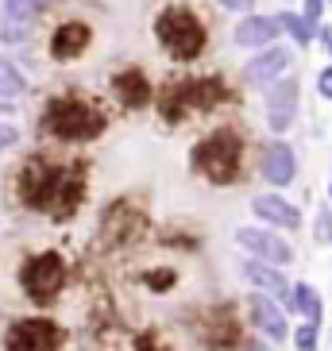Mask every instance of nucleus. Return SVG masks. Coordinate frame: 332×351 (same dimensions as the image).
<instances>
[{"label": "nucleus", "mask_w": 332, "mask_h": 351, "mask_svg": "<svg viewBox=\"0 0 332 351\" xmlns=\"http://www.w3.org/2000/svg\"><path fill=\"white\" fill-rule=\"evenodd\" d=\"M278 35H282L278 16H263V12L239 16V23L232 27V43L244 47V51H263V47H270V43H278Z\"/></svg>", "instance_id": "2eb2a0df"}, {"label": "nucleus", "mask_w": 332, "mask_h": 351, "mask_svg": "<svg viewBox=\"0 0 332 351\" xmlns=\"http://www.w3.org/2000/svg\"><path fill=\"white\" fill-rule=\"evenodd\" d=\"M317 93H321V101H329V104H332V66L317 70Z\"/></svg>", "instance_id": "b1692460"}, {"label": "nucleus", "mask_w": 332, "mask_h": 351, "mask_svg": "<svg viewBox=\"0 0 332 351\" xmlns=\"http://www.w3.org/2000/svg\"><path fill=\"white\" fill-rule=\"evenodd\" d=\"M251 217L259 224L274 228V232H298L301 228V208L294 201H286L278 189H267V193L251 197Z\"/></svg>", "instance_id": "ddd939ff"}, {"label": "nucleus", "mask_w": 332, "mask_h": 351, "mask_svg": "<svg viewBox=\"0 0 332 351\" xmlns=\"http://www.w3.org/2000/svg\"><path fill=\"white\" fill-rule=\"evenodd\" d=\"M298 108H301V82L294 73L278 77L274 85L263 89V120H267V132L270 135H286L298 120Z\"/></svg>", "instance_id": "0eeeda50"}, {"label": "nucleus", "mask_w": 332, "mask_h": 351, "mask_svg": "<svg viewBox=\"0 0 332 351\" xmlns=\"http://www.w3.org/2000/svg\"><path fill=\"white\" fill-rule=\"evenodd\" d=\"M232 239H236V247L248 258H259V263H270V267H290L294 258H298L290 247V239L267 224H239L232 232Z\"/></svg>", "instance_id": "423d86ee"}, {"label": "nucleus", "mask_w": 332, "mask_h": 351, "mask_svg": "<svg viewBox=\"0 0 332 351\" xmlns=\"http://www.w3.org/2000/svg\"><path fill=\"white\" fill-rule=\"evenodd\" d=\"M244 155H248V135L236 124H220L189 151V166L213 189H228L244 178Z\"/></svg>", "instance_id": "f257e3e1"}, {"label": "nucleus", "mask_w": 332, "mask_h": 351, "mask_svg": "<svg viewBox=\"0 0 332 351\" xmlns=\"http://www.w3.org/2000/svg\"><path fill=\"white\" fill-rule=\"evenodd\" d=\"M66 328L47 313L12 317L0 332V351H62Z\"/></svg>", "instance_id": "39448f33"}, {"label": "nucleus", "mask_w": 332, "mask_h": 351, "mask_svg": "<svg viewBox=\"0 0 332 351\" xmlns=\"http://www.w3.org/2000/svg\"><path fill=\"white\" fill-rule=\"evenodd\" d=\"M317 39H321L324 47H329V43H332V27H329V23H324V20L317 23Z\"/></svg>", "instance_id": "cd10ccee"}, {"label": "nucleus", "mask_w": 332, "mask_h": 351, "mask_svg": "<svg viewBox=\"0 0 332 351\" xmlns=\"http://www.w3.org/2000/svg\"><path fill=\"white\" fill-rule=\"evenodd\" d=\"M147 289H151V293H170V289L178 286V270H170V267H163V270H151V274H147Z\"/></svg>", "instance_id": "4be33fe9"}, {"label": "nucleus", "mask_w": 332, "mask_h": 351, "mask_svg": "<svg viewBox=\"0 0 332 351\" xmlns=\"http://www.w3.org/2000/svg\"><path fill=\"white\" fill-rule=\"evenodd\" d=\"M66 282H70V267H66L62 251H35L20 263V293L23 301H32L35 309H51L58 305Z\"/></svg>", "instance_id": "20e7f679"}, {"label": "nucleus", "mask_w": 332, "mask_h": 351, "mask_svg": "<svg viewBox=\"0 0 332 351\" xmlns=\"http://www.w3.org/2000/svg\"><path fill=\"white\" fill-rule=\"evenodd\" d=\"M282 23V35H290L294 47H313L317 43V23H309L301 12H274Z\"/></svg>", "instance_id": "6ab92c4d"}, {"label": "nucleus", "mask_w": 332, "mask_h": 351, "mask_svg": "<svg viewBox=\"0 0 332 351\" xmlns=\"http://www.w3.org/2000/svg\"><path fill=\"white\" fill-rule=\"evenodd\" d=\"M259 174L270 189L294 186V178H298V151L282 135H274V139H267L259 147Z\"/></svg>", "instance_id": "f8f14e48"}, {"label": "nucleus", "mask_w": 332, "mask_h": 351, "mask_svg": "<svg viewBox=\"0 0 332 351\" xmlns=\"http://www.w3.org/2000/svg\"><path fill=\"white\" fill-rule=\"evenodd\" d=\"M27 93H32V85H27V77L20 73V66L12 62L8 54H0V101L12 104Z\"/></svg>", "instance_id": "a211bd4d"}, {"label": "nucleus", "mask_w": 332, "mask_h": 351, "mask_svg": "<svg viewBox=\"0 0 332 351\" xmlns=\"http://www.w3.org/2000/svg\"><path fill=\"white\" fill-rule=\"evenodd\" d=\"M224 12H239V16H248L251 8H255V0H217Z\"/></svg>", "instance_id": "a878e982"}, {"label": "nucleus", "mask_w": 332, "mask_h": 351, "mask_svg": "<svg viewBox=\"0 0 332 351\" xmlns=\"http://www.w3.org/2000/svg\"><path fill=\"white\" fill-rule=\"evenodd\" d=\"M155 43L166 51L170 62H198L201 54L209 51V27L189 4H163L151 20Z\"/></svg>", "instance_id": "7ed1b4c3"}, {"label": "nucleus", "mask_w": 332, "mask_h": 351, "mask_svg": "<svg viewBox=\"0 0 332 351\" xmlns=\"http://www.w3.org/2000/svg\"><path fill=\"white\" fill-rule=\"evenodd\" d=\"M290 343H294V351H321V324L301 320L298 328L290 332Z\"/></svg>", "instance_id": "412c9836"}, {"label": "nucleus", "mask_w": 332, "mask_h": 351, "mask_svg": "<svg viewBox=\"0 0 332 351\" xmlns=\"http://www.w3.org/2000/svg\"><path fill=\"white\" fill-rule=\"evenodd\" d=\"M329 205H332V182H329Z\"/></svg>", "instance_id": "c756f323"}, {"label": "nucleus", "mask_w": 332, "mask_h": 351, "mask_svg": "<svg viewBox=\"0 0 332 351\" xmlns=\"http://www.w3.org/2000/svg\"><path fill=\"white\" fill-rule=\"evenodd\" d=\"M112 93L128 112H139V108H151L155 104V85H151L143 66H124L112 77Z\"/></svg>", "instance_id": "4468645a"}, {"label": "nucleus", "mask_w": 332, "mask_h": 351, "mask_svg": "<svg viewBox=\"0 0 332 351\" xmlns=\"http://www.w3.org/2000/svg\"><path fill=\"white\" fill-rule=\"evenodd\" d=\"M16 143H20V132H16L8 120H0V155H4V151H12Z\"/></svg>", "instance_id": "5701e85b"}, {"label": "nucleus", "mask_w": 332, "mask_h": 351, "mask_svg": "<svg viewBox=\"0 0 332 351\" xmlns=\"http://www.w3.org/2000/svg\"><path fill=\"white\" fill-rule=\"evenodd\" d=\"M329 4H332V0H329Z\"/></svg>", "instance_id": "7c9ffc66"}, {"label": "nucleus", "mask_w": 332, "mask_h": 351, "mask_svg": "<svg viewBox=\"0 0 332 351\" xmlns=\"http://www.w3.org/2000/svg\"><path fill=\"white\" fill-rule=\"evenodd\" d=\"M309 232H313V243H317V247H332V205H329V201L317 205Z\"/></svg>", "instance_id": "aec40b11"}, {"label": "nucleus", "mask_w": 332, "mask_h": 351, "mask_svg": "<svg viewBox=\"0 0 332 351\" xmlns=\"http://www.w3.org/2000/svg\"><path fill=\"white\" fill-rule=\"evenodd\" d=\"M47 0H0V43L4 47H23L32 39Z\"/></svg>", "instance_id": "9d476101"}, {"label": "nucleus", "mask_w": 332, "mask_h": 351, "mask_svg": "<svg viewBox=\"0 0 332 351\" xmlns=\"http://www.w3.org/2000/svg\"><path fill=\"white\" fill-rule=\"evenodd\" d=\"M104 128H108V116H104L93 101L73 97V93L51 97L47 108H43V116H39V132L47 135V139H54V143H70V147L101 139Z\"/></svg>", "instance_id": "f03ea898"}, {"label": "nucleus", "mask_w": 332, "mask_h": 351, "mask_svg": "<svg viewBox=\"0 0 332 351\" xmlns=\"http://www.w3.org/2000/svg\"><path fill=\"white\" fill-rule=\"evenodd\" d=\"M286 313H294V317H301V320H309V324H321V320H324V298H321V289L309 286V282H294L290 301H286Z\"/></svg>", "instance_id": "f3484780"}, {"label": "nucleus", "mask_w": 332, "mask_h": 351, "mask_svg": "<svg viewBox=\"0 0 332 351\" xmlns=\"http://www.w3.org/2000/svg\"><path fill=\"white\" fill-rule=\"evenodd\" d=\"M89 47H93V23H85V20H62V23H54L51 35H47V58L58 66L82 58Z\"/></svg>", "instance_id": "9b49d317"}, {"label": "nucleus", "mask_w": 332, "mask_h": 351, "mask_svg": "<svg viewBox=\"0 0 332 351\" xmlns=\"http://www.w3.org/2000/svg\"><path fill=\"white\" fill-rule=\"evenodd\" d=\"M324 51H329V62H332V43H329V47H324Z\"/></svg>", "instance_id": "c85d7f7f"}, {"label": "nucleus", "mask_w": 332, "mask_h": 351, "mask_svg": "<svg viewBox=\"0 0 332 351\" xmlns=\"http://www.w3.org/2000/svg\"><path fill=\"white\" fill-rule=\"evenodd\" d=\"M290 66H294V51H290V47H286V43H270V47L255 51L248 62H244L239 82L255 85V89H267V85H274L278 77H286Z\"/></svg>", "instance_id": "1a4fd4ad"}, {"label": "nucleus", "mask_w": 332, "mask_h": 351, "mask_svg": "<svg viewBox=\"0 0 332 351\" xmlns=\"http://www.w3.org/2000/svg\"><path fill=\"white\" fill-rule=\"evenodd\" d=\"M324 4H329V0H305V4H301V16H305L309 23H321V16H324Z\"/></svg>", "instance_id": "393cba45"}, {"label": "nucleus", "mask_w": 332, "mask_h": 351, "mask_svg": "<svg viewBox=\"0 0 332 351\" xmlns=\"http://www.w3.org/2000/svg\"><path fill=\"white\" fill-rule=\"evenodd\" d=\"M244 309H248V324L259 332L267 343H286L290 340V313L282 301H274L270 293H259V289H251L248 298H244Z\"/></svg>", "instance_id": "6e6552de"}, {"label": "nucleus", "mask_w": 332, "mask_h": 351, "mask_svg": "<svg viewBox=\"0 0 332 351\" xmlns=\"http://www.w3.org/2000/svg\"><path fill=\"white\" fill-rule=\"evenodd\" d=\"M239 351H274V343H267L263 336H255V340H244V348Z\"/></svg>", "instance_id": "bb28decb"}, {"label": "nucleus", "mask_w": 332, "mask_h": 351, "mask_svg": "<svg viewBox=\"0 0 332 351\" xmlns=\"http://www.w3.org/2000/svg\"><path fill=\"white\" fill-rule=\"evenodd\" d=\"M239 278L248 282L251 289H259V293H270L274 301H290V289L294 282L282 274V267H270V263H259V258H244L239 263Z\"/></svg>", "instance_id": "dca6fc26"}]
</instances>
